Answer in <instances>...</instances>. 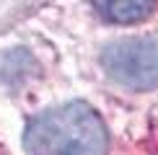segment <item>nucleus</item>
I'll use <instances>...</instances> for the list:
<instances>
[{
	"label": "nucleus",
	"instance_id": "nucleus-1",
	"mask_svg": "<svg viewBox=\"0 0 158 155\" xmlns=\"http://www.w3.org/2000/svg\"><path fill=\"white\" fill-rule=\"evenodd\" d=\"M23 147L29 155H104L109 132L88 103L70 101L31 119Z\"/></svg>",
	"mask_w": 158,
	"mask_h": 155
},
{
	"label": "nucleus",
	"instance_id": "nucleus-2",
	"mask_svg": "<svg viewBox=\"0 0 158 155\" xmlns=\"http://www.w3.org/2000/svg\"><path fill=\"white\" fill-rule=\"evenodd\" d=\"M101 67L114 83L132 90L158 85V36H132L101 52Z\"/></svg>",
	"mask_w": 158,
	"mask_h": 155
},
{
	"label": "nucleus",
	"instance_id": "nucleus-3",
	"mask_svg": "<svg viewBox=\"0 0 158 155\" xmlns=\"http://www.w3.org/2000/svg\"><path fill=\"white\" fill-rule=\"evenodd\" d=\"M158 0H94L98 16L111 23H137L150 16Z\"/></svg>",
	"mask_w": 158,
	"mask_h": 155
}]
</instances>
